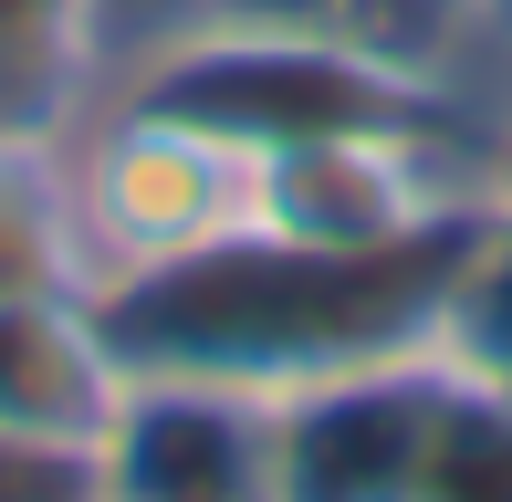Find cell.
Returning a JSON list of instances; mask_svg holds the SVG:
<instances>
[{
    "instance_id": "1",
    "label": "cell",
    "mask_w": 512,
    "mask_h": 502,
    "mask_svg": "<svg viewBox=\"0 0 512 502\" xmlns=\"http://www.w3.org/2000/svg\"><path fill=\"white\" fill-rule=\"evenodd\" d=\"M53 178L95 304L262 231V147L147 95H95L53 136Z\"/></svg>"
},
{
    "instance_id": "2",
    "label": "cell",
    "mask_w": 512,
    "mask_h": 502,
    "mask_svg": "<svg viewBox=\"0 0 512 502\" xmlns=\"http://www.w3.org/2000/svg\"><path fill=\"white\" fill-rule=\"evenodd\" d=\"M95 502H283V398L199 367H136L95 450Z\"/></svg>"
},
{
    "instance_id": "3",
    "label": "cell",
    "mask_w": 512,
    "mask_h": 502,
    "mask_svg": "<svg viewBox=\"0 0 512 502\" xmlns=\"http://www.w3.org/2000/svg\"><path fill=\"white\" fill-rule=\"evenodd\" d=\"M126 346H115L105 304L74 283L0 293V450H42V461L95 471L115 408H126Z\"/></svg>"
},
{
    "instance_id": "4",
    "label": "cell",
    "mask_w": 512,
    "mask_h": 502,
    "mask_svg": "<svg viewBox=\"0 0 512 502\" xmlns=\"http://www.w3.org/2000/svg\"><path fill=\"white\" fill-rule=\"evenodd\" d=\"M105 95L95 0H0V136H63Z\"/></svg>"
},
{
    "instance_id": "5",
    "label": "cell",
    "mask_w": 512,
    "mask_h": 502,
    "mask_svg": "<svg viewBox=\"0 0 512 502\" xmlns=\"http://www.w3.org/2000/svg\"><path fill=\"white\" fill-rule=\"evenodd\" d=\"M398 502H512V387L471 377L450 356V387H439L429 429H418Z\"/></svg>"
},
{
    "instance_id": "6",
    "label": "cell",
    "mask_w": 512,
    "mask_h": 502,
    "mask_svg": "<svg viewBox=\"0 0 512 502\" xmlns=\"http://www.w3.org/2000/svg\"><path fill=\"white\" fill-rule=\"evenodd\" d=\"M74 283V220H63V178H53V136H0V293H42Z\"/></svg>"
},
{
    "instance_id": "7",
    "label": "cell",
    "mask_w": 512,
    "mask_h": 502,
    "mask_svg": "<svg viewBox=\"0 0 512 502\" xmlns=\"http://www.w3.org/2000/svg\"><path fill=\"white\" fill-rule=\"evenodd\" d=\"M439 346L471 377L512 387V210L502 199L481 210V231L460 241V272H450V293H439Z\"/></svg>"
},
{
    "instance_id": "8",
    "label": "cell",
    "mask_w": 512,
    "mask_h": 502,
    "mask_svg": "<svg viewBox=\"0 0 512 502\" xmlns=\"http://www.w3.org/2000/svg\"><path fill=\"white\" fill-rule=\"evenodd\" d=\"M95 11H105V84H115L147 42H168L189 21V0H95Z\"/></svg>"
},
{
    "instance_id": "9",
    "label": "cell",
    "mask_w": 512,
    "mask_h": 502,
    "mask_svg": "<svg viewBox=\"0 0 512 502\" xmlns=\"http://www.w3.org/2000/svg\"><path fill=\"white\" fill-rule=\"evenodd\" d=\"M492 199L512 210V95L492 105Z\"/></svg>"
},
{
    "instance_id": "10",
    "label": "cell",
    "mask_w": 512,
    "mask_h": 502,
    "mask_svg": "<svg viewBox=\"0 0 512 502\" xmlns=\"http://www.w3.org/2000/svg\"><path fill=\"white\" fill-rule=\"evenodd\" d=\"M492 21H502V42H512V0H492Z\"/></svg>"
}]
</instances>
